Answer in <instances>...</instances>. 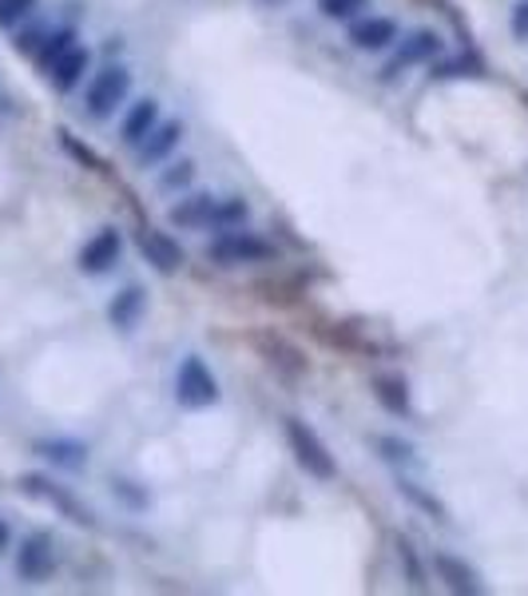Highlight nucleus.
Masks as SVG:
<instances>
[{
    "label": "nucleus",
    "instance_id": "1",
    "mask_svg": "<svg viewBox=\"0 0 528 596\" xmlns=\"http://www.w3.org/2000/svg\"><path fill=\"white\" fill-rule=\"evenodd\" d=\"M286 442H291L294 462H298L311 477H318V482H334V477H338L334 454L326 449V442L318 437V430L306 426L302 417H286Z\"/></svg>",
    "mask_w": 528,
    "mask_h": 596
},
{
    "label": "nucleus",
    "instance_id": "2",
    "mask_svg": "<svg viewBox=\"0 0 528 596\" xmlns=\"http://www.w3.org/2000/svg\"><path fill=\"white\" fill-rule=\"evenodd\" d=\"M175 397H180V406H187V410H207L219 402V382L199 354L183 358L180 374H175Z\"/></svg>",
    "mask_w": 528,
    "mask_h": 596
},
{
    "label": "nucleus",
    "instance_id": "3",
    "mask_svg": "<svg viewBox=\"0 0 528 596\" xmlns=\"http://www.w3.org/2000/svg\"><path fill=\"white\" fill-rule=\"evenodd\" d=\"M207 255L215 259V263H223V266H243V263H266V259L274 255V246L266 243V239L251 235V231L226 228L223 235L211 239Z\"/></svg>",
    "mask_w": 528,
    "mask_h": 596
},
{
    "label": "nucleus",
    "instance_id": "4",
    "mask_svg": "<svg viewBox=\"0 0 528 596\" xmlns=\"http://www.w3.org/2000/svg\"><path fill=\"white\" fill-rule=\"evenodd\" d=\"M128 92H132V72L120 64H108L104 72H95V80L88 84V115L108 120V115L128 100Z\"/></svg>",
    "mask_w": 528,
    "mask_h": 596
},
{
    "label": "nucleus",
    "instance_id": "5",
    "mask_svg": "<svg viewBox=\"0 0 528 596\" xmlns=\"http://www.w3.org/2000/svg\"><path fill=\"white\" fill-rule=\"evenodd\" d=\"M437 52H441V37H437V32H414V37L402 40V48H397L394 57L386 60V68H382V80H386V84H394L402 72H409L414 64H425V60H434Z\"/></svg>",
    "mask_w": 528,
    "mask_h": 596
},
{
    "label": "nucleus",
    "instance_id": "6",
    "mask_svg": "<svg viewBox=\"0 0 528 596\" xmlns=\"http://www.w3.org/2000/svg\"><path fill=\"white\" fill-rule=\"evenodd\" d=\"M120 251H123V235L115 228L95 231L84 246H80V271L84 275H108L115 263H120Z\"/></svg>",
    "mask_w": 528,
    "mask_h": 596
},
{
    "label": "nucleus",
    "instance_id": "7",
    "mask_svg": "<svg viewBox=\"0 0 528 596\" xmlns=\"http://www.w3.org/2000/svg\"><path fill=\"white\" fill-rule=\"evenodd\" d=\"M135 246H140V255L148 259L160 275H175L183 266V246L175 243V239L167 235V231H155V228H143L140 239H135Z\"/></svg>",
    "mask_w": 528,
    "mask_h": 596
},
{
    "label": "nucleus",
    "instance_id": "8",
    "mask_svg": "<svg viewBox=\"0 0 528 596\" xmlns=\"http://www.w3.org/2000/svg\"><path fill=\"white\" fill-rule=\"evenodd\" d=\"M255 346H258V354H263V358L278 370V374H286V378H298V374H306V358H302V351L294 346V342H286L283 334L258 331Z\"/></svg>",
    "mask_w": 528,
    "mask_h": 596
},
{
    "label": "nucleus",
    "instance_id": "9",
    "mask_svg": "<svg viewBox=\"0 0 528 596\" xmlns=\"http://www.w3.org/2000/svg\"><path fill=\"white\" fill-rule=\"evenodd\" d=\"M394 40H402V29H397V20H389V17H362V20H354V29H349V44L358 48V52H382V48H389Z\"/></svg>",
    "mask_w": 528,
    "mask_h": 596
},
{
    "label": "nucleus",
    "instance_id": "10",
    "mask_svg": "<svg viewBox=\"0 0 528 596\" xmlns=\"http://www.w3.org/2000/svg\"><path fill=\"white\" fill-rule=\"evenodd\" d=\"M57 568V553H52V541L48 537H29L17 553V573L24 580H44L48 573Z\"/></svg>",
    "mask_w": 528,
    "mask_h": 596
},
{
    "label": "nucleus",
    "instance_id": "11",
    "mask_svg": "<svg viewBox=\"0 0 528 596\" xmlns=\"http://www.w3.org/2000/svg\"><path fill=\"white\" fill-rule=\"evenodd\" d=\"M20 489H24V493H32V497H44L48 505H57L60 513H68V517H72V521H80V525H95V517L84 509V505L75 502L72 493H64V489H60V485L44 482V477H24V482H20Z\"/></svg>",
    "mask_w": 528,
    "mask_h": 596
},
{
    "label": "nucleus",
    "instance_id": "12",
    "mask_svg": "<svg viewBox=\"0 0 528 596\" xmlns=\"http://www.w3.org/2000/svg\"><path fill=\"white\" fill-rule=\"evenodd\" d=\"M180 140H183V128L180 123H155L148 132V140L135 148L140 152V163L148 168V163H160V160H167L175 148H180Z\"/></svg>",
    "mask_w": 528,
    "mask_h": 596
},
{
    "label": "nucleus",
    "instance_id": "13",
    "mask_svg": "<svg viewBox=\"0 0 528 596\" xmlns=\"http://www.w3.org/2000/svg\"><path fill=\"white\" fill-rule=\"evenodd\" d=\"M434 568H437V577H441L445 585H449V593H465V596H477V593H481V580H477V573H473V568L465 565L461 557L437 553Z\"/></svg>",
    "mask_w": 528,
    "mask_h": 596
},
{
    "label": "nucleus",
    "instance_id": "14",
    "mask_svg": "<svg viewBox=\"0 0 528 596\" xmlns=\"http://www.w3.org/2000/svg\"><path fill=\"white\" fill-rule=\"evenodd\" d=\"M88 48H68L64 57L57 60V64L48 68V80H52V88H57V92H72L75 84H80V80H84V72H88Z\"/></svg>",
    "mask_w": 528,
    "mask_h": 596
},
{
    "label": "nucleus",
    "instance_id": "15",
    "mask_svg": "<svg viewBox=\"0 0 528 596\" xmlns=\"http://www.w3.org/2000/svg\"><path fill=\"white\" fill-rule=\"evenodd\" d=\"M215 203H219L215 195H187V199H180V203L171 208V223H175V228H195V231L211 228Z\"/></svg>",
    "mask_w": 528,
    "mask_h": 596
},
{
    "label": "nucleus",
    "instance_id": "16",
    "mask_svg": "<svg viewBox=\"0 0 528 596\" xmlns=\"http://www.w3.org/2000/svg\"><path fill=\"white\" fill-rule=\"evenodd\" d=\"M155 123H160V104H155V100H140V104H132V112H128L123 132H120L123 143H128V148H140Z\"/></svg>",
    "mask_w": 528,
    "mask_h": 596
},
{
    "label": "nucleus",
    "instance_id": "17",
    "mask_svg": "<svg viewBox=\"0 0 528 596\" xmlns=\"http://www.w3.org/2000/svg\"><path fill=\"white\" fill-rule=\"evenodd\" d=\"M374 397L382 402L386 414H397V417L409 414V386H406V378H397V374H377Z\"/></svg>",
    "mask_w": 528,
    "mask_h": 596
},
{
    "label": "nucleus",
    "instance_id": "18",
    "mask_svg": "<svg viewBox=\"0 0 528 596\" xmlns=\"http://www.w3.org/2000/svg\"><path fill=\"white\" fill-rule=\"evenodd\" d=\"M37 454L64 469H80L88 462V445L72 442V437H48V442H37Z\"/></svg>",
    "mask_w": 528,
    "mask_h": 596
},
{
    "label": "nucleus",
    "instance_id": "19",
    "mask_svg": "<svg viewBox=\"0 0 528 596\" xmlns=\"http://www.w3.org/2000/svg\"><path fill=\"white\" fill-rule=\"evenodd\" d=\"M140 314H143V291L140 286L120 291L112 299V306H108V319H112V326H120V331H132L135 322H140Z\"/></svg>",
    "mask_w": 528,
    "mask_h": 596
},
{
    "label": "nucleus",
    "instance_id": "20",
    "mask_svg": "<svg viewBox=\"0 0 528 596\" xmlns=\"http://www.w3.org/2000/svg\"><path fill=\"white\" fill-rule=\"evenodd\" d=\"M68 48H75V32H72V29H57V32H48V37H44V44L37 48V64L48 72V68H52L60 57H64Z\"/></svg>",
    "mask_w": 528,
    "mask_h": 596
},
{
    "label": "nucleus",
    "instance_id": "21",
    "mask_svg": "<svg viewBox=\"0 0 528 596\" xmlns=\"http://www.w3.org/2000/svg\"><path fill=\"white\" fill-rule=\"evenodd\" d=\"M246 215H251V208H246L243 199H219V203H215V215H211V228H215V231L238 228V223H243Z\"/></svg>",
    "mask_w": 528,
    "mask_h": 596
},
{
    "label": "nucleus",
    "instance_id": "22",
    "mask_svg": "<svg viewBox=\"0 0 528 596\" xmlns=\"http://www.w3.org/2000/svg\"><path fill=\"white\" fill-rule=\"evenodd\" d=\"M397 489L406 493V497H409V502H414V505H422V509L429 513V517H437V521H449V509H445V505L437 502L434 493H425L422 485H414V482H402V485H397Z\"/></svg>",
    "mask_w": 528,
    "mask_h": 596
},
{
    "label": "nucleus",
    "instance_id": "23",
    "mask_svg": "<svg viewBox=\"0 0 528 596\" xmlns=\"http://www.w3.org/2000/svg\"><path fill=\"white\" fill-rule=\"evenodd\" d=\"M191 180H195V163L180 160V163H171V168L160 175V188L163 191H180V188H187Z\"/></svg>",
    "mask_w": 528,
    "mask_h": 596
},
{
    "label": "nucleus",
    "instance_id": "24",
    "mask_svg": "<svg viewBox=\"0 0 528 596\" xmlns=\"http://www.w3.org/2000/svg\"><path fill=\"white\" fill-rule=\"evenodd\" d=\"M377 449L386 462H397V465H414V445L402 442V437H377Z\"/></svg>",
    "mask_w": 528,
    "mask_h": 596
},
{
    "label": "nucleus",
    "instance_id": "25",
    "mask_svg": "<svg viewBox=\"0 0 528 596\" xmlns=\"http://www.w3.org/2000/svg\"><path fill=\"white\" fill-rule=\"evenodd\" d=\"M369 0H322V17L326 20H354Z\"/></svg>",
    "mask_w": 528,
    "mask_h": 596
},
{
    "label": "nucleus",
    "instance_id": "26",
    "mask_svg": "<svg viewBox=\"0 0 528 596\" xmlns=\"http://www.w3.org/2000/svg\"><path fill=\"white\" fill-rule=\"evenodd\" d=\"M32 4H37V0H0V29L20 24V20L32 12Z\"/></svg>",
    "mask_w": 528,
    "mask_h": 596
},
{
    "label": "nucleus",
    "instance_id": "27",
    "mask_svg": "<svg viewBox=\"0 0 528 596\" xmlns=\"http://www.w3.org/2000/svg\"><path fill=\"white\" fill-rule=\"evenodd\" d=\"M434 77L437 80H449V77H481V72H477V60L457 57V60H445V64H437Z\"/></svg>",
    "mask_w": 528,
    "mask_h": 596
},
{
    "label": "nucleus",
    "instance_id": "28",
    "mask_svg": "<svg viewBox=\"0 0 528 596\" xmlns=\"http://www.w3.org/2000/svg\"><path fill=\"white\" fill-rule=\"evenodd\" d=\"M512 37L517 40H528V0L512 9Z\"/></svg>",
    "mask_w": 528,
    "mask_h": 596
},
{
    "label": "nucleus",
    "instance_id": "29",
    "mask_svg": "<svg viewBox=\"0 0 528 596\" xmlns=\"http://www.w3.org/2000/svg\"><path fill=\"white\" fill-rule=\"evenodd\" d=\"M9 549V525H4V521H0V553Z\"/></svg>",
    "mask_w": 528,
    "mask_h": 596
}]
</instances>
